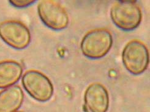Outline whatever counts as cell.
I'll return each mask as SVG.
<instances>
[{
	"instance_id": "1",
	"label": "cell",
	"mask_w": 150,
	"mask_h": 112,
	"mask_svg": "<svg viewBox=\"0 0 150 112\" xmlns=\"http://www.w3.org/2000/svg\"><path fill=\"white\" fill-rule=\"evenodd\" d=\"M110 14L114 24L125 31L135 29L142 20V10L136 1L115 2L110 9Z\"/></svg>"
},
{
	"instance_id": "2",
	"label": "cell",
	"mask_w": 150,
	"mask_h": 112,
	"mask_svg": "<svg viewBox=\"0 0 150 112\" xmlns=\"http://www.w3.org/2000/svg\"><path fill=\"white\" fill-rule=\"evenodd\" d=\"M113 45L111 32L105 29H96L88 32L80 43L83 54L91 59H99L106 56Z\"/></svg>"
},
{
	"instance_id": "3",
	"label": "cell",
	"mask_w": 150,
	"mask_h": 112,
	"mask_svg": "<svg viewBox=\"0 0 150 112\" xmlns=\"http://www.w3.org/2000/svg\"><path fill=\"white\" fill-rule=\"evenodd\" d=\"M122 61L126 69L134 75H140L148 68L149 52L145 45L137 40L128 42L122 52Z\"/></svg>"
},
{
	"instance_id": "4",
	"label": "cell",
	"mask_w": 150,
	"mask_h": 112,
	"mask_svg": "<svg viewBox=\"0 0 150 112\" xmlns=\"http://www.w3.org/2000/svg\"><path fill=\"white\" fill-rule=\"evenodd\" d=\"M22 83L28 94L39 102L48 101L53 95L52 82L48 77L39 71H27L22 78Z\"/></svg>"
},
{
	"instance_id": "5",
	"label": "cell",
	"mask_w": 150,
	"mask_h": 112,
	"mask_svg": "<svg viewBox=\"0 0 150 112\" xmlns=\"http://www.w3.org/2000/svg\"><path fill=\"white\" fill-rule=\"evenodd\" d=\"M38 11L43 23L52 30H63L69 24V18L67 12L56 1H40L38 6Z\"/></svg>"
},
{
	"instance_id": "6",
	"label": "cell",
	"mask_w": 150,
	"mask_h": 112,
	"mask_svg": "<svg viewBox=\"0 0 150 112\" xmlns=\"http://www.w3.org/2000/svg\"><path fill=\"white\" fill-rule=\"evenodd\" d=\"M0 37L11 47L23 49L31 42L29 29L21 22L8 20L0 23Z\"/></svg>"
},
{
	"instance_id": "7",
	"label": "cell",
	"mask_w": 150,
	"mask_h": 112,
	"mask_svg": "<svg viewBox=\"0 0 150 112\" xmlns=\"http://www.w3.org/2000/svg\"><path fill=\"white\" fill-rule=\"evenodd\" d=\"M85 104L91 112H107L109 107V96L103 85L95 82L90 84L85 92Z\"/></svg>"
},
{
	"instance_id": "8",
	"label": "cell",
	"mask_w": 150,
	"mask_h": 112,
	"mask_svg": "<svg viewBox=\"0 0 150 112\" xmlns=\"http://www.w3.org/2000/svg\"><path fill=\"white\" fill-rule=\"evenodd\" d=\"M24 100L22 89L14 85L0 92V112H16Z\"/></svg>"
},
{
	"instance_id": "9",
	"label": "cell",
	"mask_w": 150,
	"mask_h": 112,
	"mask_svg": "<svg viewBox=\"0 0 150 112\" xmlns=\"http://www.w3.org/2000/svg\"><path fill=\"white\" fill-rule=\"evenodd\" d=\"M23 67L14 61L0 62V88H7L16 83L23 74Z\"/></svg>"
},
{
	"instance_id": "10",
	"label": "cell",
	"mask_w": 150,
	"mask_h": 112,
	"mask_svg": "<svg viewBox=\"0 0 150 112\" xmlns=\"http://www.w3.org/2000/svg\"><path fill=\"white\" fill-rule=\"evenodd\" d=\"M9 2L14 7L23 8L31 6L33 3H35L36 1L35 0H10Z\"/></svg>"
},
{
	"instance_id": "11",
	"label": "cell",
	"mask_w": 150,
	"mask_h": 112,
	"mask_svg": "<svg viewBox=\"0 0 150 112\" xmlns=\"http://www.w3.org/2000/svg\"><path fill=\"white\" fill-rule=\"evenodd\" d=\"M16 112H25L23 111H16Z\"/></svg>"
}]
</instances>
